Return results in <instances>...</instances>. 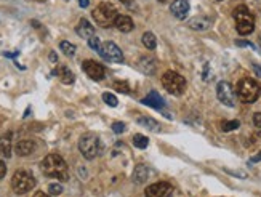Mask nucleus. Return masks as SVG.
I'll list each match as a JSON object with an SVG mask.
<instances>
[{
  "label": "nucleus",
  "mask_w": 261,
  "mask_h": 197,
  "mask_svg": "<svg viewBox=\"0 0 261 197\" xmlns=\"http://www.w3.org/2000/svg\"><path fill=\"white\" fill-rule=\"evenodd\" d=\"M141 127H144V128H148V130H153V132H159L160 130V125H159V122L157 121H154V119H151V117H146V116H141L138 117V121H137Z\"/></svg>",
  "instance_id": "nucleus-22"
},
{
  "label": "nucleus",
  "mask_w": 261,
  "mask_h": 197,
  "mask_svg": "<svg viewBox=\"0 0 261 197\" xmlns=\"http://www.w3.org/2000/svg\"><path fill=\"white\" fill-rule=\"evenodd\" d=\"M162 85L170 95H175V96H180L184 93L186 90V79L183 77L181 74L175 71H167L164 76H162Z\"/></svg>",
  "instance_id": "nucleus-5"
},
{
  "label": "nucleus",
  "mask_w": 261,
  "mask_h": 197,
  "mask_svg": "<svg viewBox=\"0 0 261 197\" xmlns=\"http://www.w3.org/2000/svg\"><path fill=\"white\" fill-rule=\"evenodd\" d=\"M143 44H144V46L148 50H154L155 46H157V39H155V35L153 32H144Z\"/></svg>",
  "instance_id": "nucleus-23"
},
{
  "label": "nucleus",
  "mask_w": 261,
  "mask_h": 197,
  "mask_svg": "<svg viewBox=\"0 0 261 197\" xmlns=\"http://www.w3.org/2000/svg\"><path fill=\"white\" fill-rule=\"evenodd\" d=\"M50 60L55 63V61H56V55H55V53H50Z\"/></svg>",
  "instance_id": "nucleus-41"
},
{
  "label": "nucleus",
  "mask_w": 261,
  "mask_h": 197,
  "mask_svg": "<svg viewBox=\"0 0 261 197\" xmlns=\"http://www.w3.org/2000/svg\"><path fill=\"white\" fill-rule=\"evenodd\" d=\"M35 149V143L31 141V139H23V141H18V144L15 146V151L21 157H26V155H31Z\"/></svg>",
  "instance_id": "nucleus-17"
},
{
  "label": "nucleus",
  "mask_w": 261,
  "mask_h": 197,
  "mask_svg": "<svg viewBox=\"0 0 261 197\" xmlns=\"http://www.w3.org/2000/svg\"><path fill=\"white\" fill-rule=\"evenodd\" d=\"M216 96L220 103H223L224 106L234 107L236 106V91H234L232 85L226 80H221L220 84L216 85Z\"/></svg>",
  "instance_id": "nucleus-8"
},
{
  "label": "nucleus",
  "mask_w": 261,
  "mask_h": 197,
  "mask_svg": "<svg viewBox=\"0 0 261 197\" xmlns=\"http://www.w3.org/2000/svg\"><path fill=\"white\" fill-rule=\"evenodd\" d=\"M234 19H236V29L241 35H248L253 32L255 29V18L250 13V10L245 5H239L234 8L232 13Z\"/></svg>",
  "instance_id": "nucleus-3"
},
{
  "label": "nucleus",
  "mask_w": 261,
  "mask_h": 197,
  "mask_svg": "<svg viewBox=\"0 0 261 197\" xmlns=\"http://www.w3.org/2000/svg\"><path fill=\"white\" fill-rule=\"evenodd\" d=\"M218 2H220V0H218Z\"/></svg>",
  "instance_id": "nucleus-45"
},
{
  "label": "nucleus",
  "mask_w": 261,
  "mask_h": 197,
  "mask_svg": "<svg viewBox=\"0 0 261 197\" xmlns=\"http://www.w3.org/2000/svg\"><path fill=\"white\" fill-rule=\"evenodd\" d=\"M236 95L245 105H252V103H255L260 98L261 87L257 80L250 79V77H244V79L239 80Z\"/></svg>",
  "instance_id": "nucleus-2"
},
{
  "label": "nucleus",
  "mask_w": 261,
  "mask_h": 197,
  "mask_svg": "<svg viewBox=\"0 0 261 197\" xmlns=\"http://www.w3.org/2000/svg\"><path fill=\"white\" fill-rule=\"evenodd\" d=\"M148 176H149V168L143 164L137 165V168L133 170V181L137 184H143L148 180Z\"/></svg>",
  "instance_id": "nucleus-20"
},
{
  "label": "nucleus",
  "mask_w": 261,
  "mask_h": 197,
  "mask_svg": "<svg viewBox=\"0 0 261 197\" xmlns=\"http://www.w3.org/2000/svg\"><path fill=\"white\" fill-rule=\"evenodd\" d=\"M76 32L80 35L82 39H90V37H93L95 35V28L87 21V19H80V23H79V26L76 28Z\"/></svg>",
  "instance_id": "nucleus-18"
},
{
  "label": "nucleus",
  "mask_w": 261,
  "mask_h": 197,
  "mask_svg": "<svg viewBox=\"0 0 261 197\" xmlns=\"http://www.w3.org/2000/svg\"><path fill=\"white\" fill-rule=\"evenodd\" d=\"M7 58H15V56H18L19 55V51H13V53H3Z\"/></svg>",
  "instance_id": "nucleus-37"
},
{
  "label": "nucleus",
  "mask_w": 261,
  "mask_h": 197,
  "mask_svg": "<svg viewBox=\"0 0 261 197\" xmlns=\"http://www.w3.org/2000/svg\"><path fill=\"white\" fill-rule=\"evenodd\" d=\"M60 48L66 56H74L76 55V45L71 44V42H66V40H62V42L60 44Z\"/></svg>",
  "instance_id": "nucleus-25"
},
{
  "label": "nucleus",
  "mask_w": 261,
  "mask_h": 197,
  "mask_svg": "<svg viewBox=\"0 0 261 197\" xmlns=\"http://www.w3.org/2000/svg\"><path fill=\"white\" fill-rule=\"evenodd\" d=\"M103 101L106 103L107 106H111V107H116L117 106V98L112 95V93H103Z\"/></svg>",
  "instance_id": "nucleus-27"
},
{
  "label": "nucleus",
  "mask_w": 261,
  "mask_h": 197,
  "mask_svg": "<svg viewBox=\"0 0 261 197\" xmlns=\"http://www.w3.org/2000/svg\"><path fill=\"white\" fill-rule=\"evenodd\" d=\"M253 69H255V72H257V74H258V76L261 77V69H260V67H258L257 64H255V66H253Z\"/></svg>",
  "instance_id": "nucleus-40"
},
{
  "label": "nucleus",
  "mask_w": 261,
  "mask_h": 197,
  "mask_svg": "<svg viewBox=\"0 0 261 197\" xmlns=\"http://www.w3.org/2000/svg\"><path fill=\"white\" fill-rule=\"evenodd\" d=\"M40 168L44 175L51 176V178H58L61 181L69 180V173H67V164L60 154H48L42 160Z\"/></svg>",
  "instance_id": "nucleus-1"
},
{
  "label": "nucleus",
  "mask_w": 261,
  "mask_h": 197,
  "mask_svg": "<svg viewBox=\"0 0 261 197\" xmlns=\"http://www.w3.org/2000/svg\"><path fill=\"white\" fill-rule=\"evenodd\" d=\"M121 2L125 3V5H130V3H132V0H121Z\"/></svg>",
  "instance_id": "nucleus-42"
},
{
  "label": "nucleus",
  "mask_w": 261,
  "mask_h": 197,
  "mask_svg": "<svg viewBox=\"0 0 261 197\" xmlns=\"http://www.w3.org/2000/svg\"><path fill=\"white\" fill-rule=\"evenodd\" d=\"M149 144V139L144 136V135H135L133 136V146L138 149H146Z\"/></svg>",
  "instance_id": "nucleus-24"
},
{
  "label": "nucleus",
  "mask_w": 261,
  "mask_h": 197,
  "mask_svg": "<svg viewBox=\"0 0 261 197\" xmlns=\"http://www.w3.org/2000/svg\"><path fill=\"white\" fill-rule=\"evenodd\" d=\"M34 197H51V196L45 194V193H42V191H39V193H35V194H34Z\"/></svg>",
  "instance_id": "nucleus-39"
},
{
  "label": "nucleus",
  "mask_w": 261,
  "mask_h": 197,
  "mask_svg": "<svg viewBox=\"0 0 261 197\" xmlns=\"http://www.w3.org/2000/svg\"><path fill=\"white\" fill-rule=\"evenodd\" d=\"M236 45H237V46H250V48H255V45H253V44L245 42V40H237Z\"/></svg>",
  "instance_id": "nucleus-33"
},
{
  "label": "nucleus",
  "mask_w": 261,
  "mask_h": 197,
  "mask_svg": "<svg viewBox=\"0 0 261 197\" xmlns=\"http://www.w3.org/2000/svg\"><path fill=\"white\" fill-rule=\"evenodd\" d=\"M88 45H90V48L93 50H100V46H101V42H100V39L96 37V35H93V37L88 39Z\"/></svg>",
  "instance_id": "nucleus-31"
},
{
  "label": "nucleus",
  "mask_w": 261,
  "mask_h": 197,
  "mask_svg": "<svg viewBox=\"0 0 261 197\" xmlns=\"http://www.w3.org/2000/svg\"><path fill=\"white\" fill-rule=\"evenodd\" d=\"M260 42H261V39H260Z\"/></svg>",
  "instance_id": "nucleus-44"
},
{
  "label": "nucleus",
  "mask_w": 261,
  "mask_h": 197,
  "mask_svg": "<svg viewBox=\"0 0 261 197\" xmlns=\"http://www.w3.org/2000/svg\"><path fill=\"white\" fill-rule=\"evenodd\" d=\"M170 12L175 18L184 19L187 16V13H189V2L187 0H175L170 5Z\"/></svg>",
  "instance_id": "nucleus-12"
},
{
  "label": "nucleus",
  "mask_w": 261,
  "mask_h": 197,
  "mask_svg": "<svg viewBox=\"0 0 261 197\" xmlns=\"http://www.w3.org/2000/svg\"><path fill=\"white\" fill-rule=\"evenodd\" d=\"M226 172L231 175H236V176H242V178H247V173H244V172H232V170H226Z\"/></svg>",
  "instance_id": "nucleus-35"
},
{
  "label": "nucleus",
  "mask_w": 261,
  "mask_h": 197,
  "mask_svg": "<svg viewBox=\"0 0 261 197\" xmlns=\"http://www.w3.org/2000/svg\"><path fill=\"white\" fill-rule=\"evenodd\" d=\"M159 2H164V0H159Z\"/></svg>",
  "instance_id": "nucleus-43"
},
{
  "label": "nucleus",
  "mask_w": 261,
  "mask_h": 197,
  "mask_svg": "<svg viewBox=\"0 0 261 197\" xmlns=\"http://www.w3.org/2000/svg\"><path fill=\"white\" fill-rule=\"evenodd\" d=\"M253 123H255V127L261 128V112H257L253 116Z\"/></svg>",
  "instance_id": "nucleus-32"
},
{
  "label": "nucleus",
  "mask_w": 261,
  "mask_h": 197,
  "mask_svg": "<svg viewBox=\"0 0 261 197\" xmlns=\"http://www.w3.org/2000/svg\"><path fill=\"white\" fill-rule=\"evenodd\" d=\"M260 160H261V152L260 154H257V155H255V157H252V160H250V162H260Z\"/></svg>",
  "instance_id": "nucleus-38"
},
{
  "label": "nucleus",
  "mask_w": 261,
  "mask_h": 197,
  "mask_svg": "<svg viewBox=\"0 0 261 197\" xmlns=\"http://www.w3.org/2000/svg\"><path fill=\"white\" fill-rule=\"evenodd\" d=\"M114 90L121 91V93H130V87L127 82H114Z\"/></svg>",
  "instance_id": "nucleus-29"
},
{
  "label": "nucleus",
  "mask_w": 261,
  "mask_h": 197,
  "mask_svg": "<svg viewBox=\"0 0 261 197\" xmlns=\"http://www.w3.org/2000/svg\"><path fill=\"white\" fill-rule=\"evenodd\" d=\"M239 125H241V122L239 121H226L221 123V130L223 132H232L236 130V128H239Z\"/></svg>",
  "instance_id": "nucleus-26"
},
{
  "label": "nucleus",
  "mask_w": 261,
  "mask_h": 197,
  "mask_svg": "<svg viewBox=\"0 0 261 197\" xmlns=\"http://www.w3.org/2000/svg\"><path fill=\"white\" fill-rule=\"evenodd\" d=\"M92 16L96 21L98 26H101V28H111V26H114V21H116V18L119 16V15H117V10L114 5L107 3V2H103L93 10Z\"/></svg>",
  "instance_id": "nucleus-4"
},
{
  "label": "nucleus",
  "mask_w": 261,
  "mask_h": 197,
  "mask_svg": "<svg viewBox=\"0 0 261 197\" xmlns=\"http://www.w3.org/2000/svg\"><path fill=\"white\" fill-rule=\"evenodd\" d=\"M5 173H7V165H5V162L0 160V178H3Z\"/></svg>",
  "instance_id": "nucleus-34"
},
{
  "label": "nucleus",
  "mask_w": 261,
  "mask_h": 197,
  "mask_svg": "<svg viewBox=\"0 0 261 197\" xmlns=\"http://www.w3.org/2000/svg\"><path fill=\"white\" fill-rule=\"evenodd\" d=\"M114 26H116L121 32H132L135 28L133 19L130 16H125V15H119L116 18V21H114Z\"/></svg>",
  "instance_id": "nucleus-16"
},
{
  "label": "nucleus",
  "mask_w": 261,
  "mask_h": 197,
  "mask_svg": "<svg viewBox=\"0 0 261 197\" xmlns=\"http://www.w3.org/2000/svg\"><path fill=\"white\" fill-rule=\"evenodd\" d=\"M0 155H3V157L12 155V136L10 135L0 136Z\"/></svg>",
  "instance_id": "nucleus-21"
},
{
  "label": "nucleus",
  "mask_w": 261,
  "mask_h": 197,
  "mask_svg": "<svg viewBox=\"0 0 261 197\" xmlns=\"http://www.w3.org/2000/svg\"><path fill=\"white\" fill-rule=\"evenodd\" d=\"M79 5L82 8H87L88 5H90V0H79Z\"/></svg>",
  "instance_id": "nucleus-36"
},
{
  "label": "nucleus",
  "mask_w": 261,
  "mask_h": 197,
  "mask_svg": "<svg viewBox=\"0 0 261 197\" xmlns=\"http://www.w3.org/2000/svg\"><path fill=\"white\" fill-rule=\"evenodd\" d=\"M212 24H213V19L210 16H194L187 21V26H189L192 30H207L210 29Z\"/></svg>",
  "instance_id": "nucleus-13"
},
{
  "label": "nucleus",
  "mask_w": 261,
  "mask_h": 197,
  "mask_svg": "<svg viewBox=\"0 0 261 197\" xmlns=\"http://www.w3.org/2000/svg\"><path fill=\"white\" fill-rule=\"evenodd\" d=\"M141 103H143V105H146V106L155 107V109H164V107H165L164 98H162L155 90H153L148 96L143 98V100H141Z\"/></svg>",
  "instance_id": "nucleus-14"
},
{
  "label": "nucleus",
  "mask_w": 261,
  "mask_h": 197,
  "mask_svg": "<svg viewBox=\"0 0 261 197\" xmlns=\"http://www.w3.org/2000/svg\"><path fill=\"white\" fill-rule=\"evenodd\" d=\"M171 194H173V186L165 181L154 183L146 189V197H171Z\"/></svg>",
  "instance_id": "nucleus-10"
},
{
  "label": "nucleus",
  "mask_w": 261,
  "mask_h": 197,
  "mask_svg": "<svg viewBox=\"0 0 261 197\" xmlns=\"http://www.w3.org/2000/svg\"><path fill=\"white\" fill-rule=\"evenodd\" d=\"M61 193H62V186H61L60 183H51V184L48 186V194H50V196L56 197V196H60Z\"/></svg>",
  "instance_id": "nucleus-28"
},
{
  "label": "nucleus",
  "mask_w": 261,
  "mask_h": 197,
  "mask_svg": "<svg viewBox=\"0 0 261 197\" xmlns=\"http://www.w3.org/2000/svg\"><path fill=\"white\" fill-rule=\"evenodd\" d=\"M98 53H100V56L103 60L109 61V63H122V61H123V55H122L121 48H119V46L114 42L101 44Z\"/></svg>",
  "instance_id": "nucleus-9"
},
{
  "label": "nucleus",
  "mask_w": 261,
  "mask_h": 197,
  "mask_svg": "<svg viewBox=\"0 0 261 197\" xmlns=\"http://www.w3.org/2000/svg\"><path fill=\"white\" fill-rule=\"evenodd\" d=\"M125 130H127V125H125L123 122H114L112 123V132L114 133H123Z\"/></svg>",
  "instance_id": "nucleus-30"
},
{
  "label": "nucleus",
  "mask_w": 261,
  "mask_h": 197,
  "mask_svg": "<svg viewBox=\"0 0 261 197\" xmlns=\"http://www.w3.org/2000/svg\"><path fill=\"white\" fill-rule=\"evenodd\" d=\"M137 67L143 72V74H148V76H153L157 66H155V60L154 58H149V56H143L139 58V61L137 63Z\"/></svg>",
  "instance_id": "nucleus-15"
},
{
  "label": "nucleus",
  "mask_w": 261,
  "mask_h": 197,
  "mask_svg": "<svg viewBox=\"0 0 261 197\" xmlns=\"http://www.w3.org/2000/svg\"><path fill=\"white\" fill-rule=\"evenodd\" d=\"M35 186V178L29 172L24 170H18L12 178V188L16 194H26L31 189H34Z\"/></svg>",
  "instance_id": "nucleus-7"
},
{
  "label": "nucleus",
  "mask_w": 261,
  "mask_h": 197,
  "mask_svg": "<svg viewBox=\"0 0 261 197\" xmlns=\"http://www.w3.org/2000/svg\"><path fill=\"white\" fill-rule=\"evenodd\" d=\"M82 69L93 80H103L104 79V72H106V71H104V67L100 63H96V61H93V60L83 61V63H82Z\"/></svg>",
  "instance_id": "nucleus-11"
},
{
  "label": "nucleus",
  "mask_w": 261,
  "mask_h": 197,
  "mask_svg": "<svg viewBox=\"0 0 261 197\" xmlns=\"http://www.w3.org/2000/svg\"><path fill=\"white\" fill-rule=\"evenodd\" d=\"M79 151L82 155L88 160L95 159L98 154H100L101 148H100V138L96 136L95 133H85L82 135L79 139Z\"/></svg>",
  "instance_id": "nucleus-6"
},
{
  "label": "nucleus",
  "mask_w": 261,
  "mask_h": 197,
  "mask_svg": "<svg viewBox=\"0 0 261 197\" xmlns=\"http://www.w3.org/2000/svg\"><path fill=\"white\" fill-rule=\"evenodd\" d=\"M56 74H58L60 80H61L64 85H71V84H74L76 76L72 74V71L69 69V67H66V66H60L58 69H56Z\"/></svg>",
  "instance_id": "nucleus-19"
}]
</instances>
